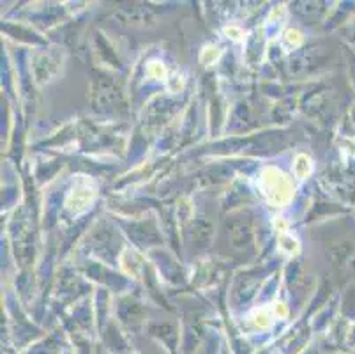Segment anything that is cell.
<instances>
[{
    "mask_svg": "<svg viewBox=\"0 0 355 354\" xmlns=\"http://www.w3.org/2000/svg\"><path fill=\"white\" fill-rule=\"evenodd\" d=\"M228 230H230V237H232V243L235 246H242L244 243H247L251 237V225L247 220H242V218H233L228 221Z\"/></svg>",
    "mask_w": 355,
    "mask_h": 354,
    "instance_id": "1",
    "label": "cell"
}]
</instances>
